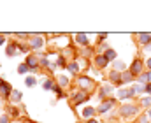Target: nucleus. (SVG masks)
<instances>
[{
    "mask_svg": "<svg viewBox=\"0 0 151 123\" xmlns=\"http://www.w3.org/2000/svg\"><path fill=\"white\" fill-rule=\"evenodd\" d=\"M58 64H60V65H65V58L60 56V58H58Z\"/></svg>",
    "mask_w": 151,
    "mask_h": 123,
    "instance_id": "c756f323",
    "label": "nucleus"
},
{
    "mask_svg": "<svg viewBox=\"0 0 151 123\" xmlns=\"http://www.w3.org/2000/svg\"><path fill=\"white\" fill-rule=\"evenodd\" d=\"M113 104H114V98H109V100H104L102 104H100V107H98V113H107L111 107H113Z\"/></svg>",
    "mask_w": 151,
    "mask_h": 123,
    "instance_id": "20e7f679",
    "label": "nucleus"
},
{
    "mask_svg": "<svg viewBox=\"0 0 151 123\" xmlns=\"http://www.w3.org/2000/svg\"><path fill=\"white\" fill-rule=\"evenodd\" d=\"M84 55H86V56H90V55H92V49H90V48H86V49H84Z\"/></svg>",
    "mask_w": 151,
    "mask_h": 123,
    "instance_id": "2f4dec72",
    "label": "nucleus"
},
{
    "mask_svg": "<svg viewBox=\"0 0 151 123\" xmlns=\"http://www.w3.org/2000/svg\"><path fill=\"white\" fill-rule=\"evenodd\" d=\"M137 39H139V42L144 44V46L151 44V33H137Z\"/></svg>",
    "mask_w": 151,
    "mask_h": 123,
    "instance_id": "423d86ee",
    "label": "nucleus"
},
{
    "mask_svg": "<svg viewBox=\"0 0 151 123\" xmlns=\"http://www.w3.org/2000/svg\"><path fill=\"white\" fill-rule=\"evenodd\" d=\"M0 44H4V37L2 35H0Z\"/></svg>",
    "mask_w": 151,
    "mask_h": 123,
    "instance_id": "f704fd0d",
    "label": "nucleus"
},
{
    "mask_svg": "<svg viewBox=\"0 0 151 123\" xmlns=\"http://www.w3.org/2000/svg\"><path fill=\"white\" fill-rule=\"evenodd\" d=\"M11 98H12V102H19V100H21V92L14 90V92H12V97H11Z\"/></svg>",
    "mask_w": 151,
    "mask_h": 123,
    "instance_id": "412c9836",
    "label": "nucleus"
},
{
    "mask_svg": "<svg viewBox=\"0 0 151 123\" xmlns=\"http://www.w3.org/2000/svg\"><path fill=\"white\" fill-rule=\"evenodd\" d=\"M25 64L30 67V70H32V72H37V69H39V60H37V56H35V55H28V58H27Z\"/></svg>",
    "mask_w": 151,
    "mask_h": 123,
    "instance_id": "f03ea898",
    "label": "nucleus"
},
{
    "mask_svg": "<svg viewBox=\"0 0 151 123\" xmlns=\"http://www.w3.org/2000/svg\"><path fill=\"white\" fill-rule=\"evenodd\" d=\"M28 70H30V67H28L27 64H21V65L18 67V72H19V74H27Z\"/></svg>",
    "mask_w": 151,
    "mask_h": 123,
    "instance_id": "6ab92c4d",
    "label": "nucleus"
},
{
    "mask_svg": "<svg viewBox=\"0 0 151 123\" xmlns=\"http://www.w3.org/2000/svg\"><path fill=\"white\" fill-rule=\"evenodd\" d=\"M149 104H151V97H144V98H142V106H146V107H148Z\"/></svg>",
    "mask_w": 151,
    "mask_h": 123,
    "instance_id": "cd10ccee",
    "label": "nucleus"
},
{
    "mask_svg": "<svg viewBox=\"0 0 151 123\" xmlns=\"http://www.w3.org/2000/svg\"><path fill=\"white\" fill-rule=\"evenodd\" d=\"M53 92H55L58 97H63V95H61V88H60V86H56V85H55V86H53Z\"/></svg>",
    "mask_w": 151,
    "mask_h": 123,
    "instance_id": "bb28decb",
    "label": "nucleus"
},
{
    "mask_svg": "<svg viewBox=\"0 0 151 123\" xmlns=\"http://www.w3.org/2000/svg\"><path fill=\"white\" fill-rule=\"evenodd\" d=\"M0 123H9V116H7V114H4L2 118H0Z\"/></svg>",
    "mask_w": 151,
    "mask_h": 123,
    "instance_id": "c85d7f7f",
    "label": "nucleus"
},
{
    "mask_svg": "<svg viewBox=\"0 0 151 123\" xmlns=\"http://www.w3.org/2000/svg\"><path fill=\"white\" fill-rule=\"evenodd\" d=\"M134 79V76L130 74V70L128 72H121V83H125V81H132Z\"/></svg>",
    "mask_w": 151,
    "mask_h": 123,
    "instance_id": "f3484780",
    "label": "nucleus"
},
{
    "mask_svg": "<svg viewBox=\"0 0 151 123\" xmlns=\"http://www.w3.org/2000/svg\"><path fill=\"white\" fill-rule=\"evenodd\" d=\"M149 116H151V109H149Z\"/></svg>",
    "mask_w": 151,
    "mask_h": 123,
    "instance_id": "4c0bfd02",
    "label": "nucleus"
},
{
    "mask_svg": "<svg viewBox=\"0 0 151 123\" xmlns=\"http://www.w3.org/2000/svg\"><path fill=\"white\" fill-rule=\"evenodd\" d=\"M137 107L134 106V104H125V106H121V109H120V114L121 116H134V114H137Z\"/></svg>",
    "mask_w": 151,
    "mask_h": 123,
    "instance_id": "f257e3e1",
    "label": "nucleus"
},
{
    "mask_svg": "<svg viewBox=\"0 0 151 123\" xmlns=\"http://www.w3.org/2000/svg\"><path fill=\"white\" fill-rule=\"evenodd\" d=\"M134 95H135L134 88H128V90H120V92H118V97H120V98H130V97H134Z\"/></svg>",
    "mask_w": 151,
    "mask_h": 123,
    "instance_id": "0eeeda50",
    "label": "nucleus"
},
{
    "mask_svg": "<svg viewBox=\"0 0 151 123\" xmlns=\"http://www.w3.org/2000/svg\"><path fill=\"white\" fill-rule=\"evenodd\" d=\"M77 69H79V67H77L76 62H72V64L69 65V70H70V72H77Z\"/></svg>",
    "mask_w": 151,
    "mask_h": 123,
    "instance_id": "a878e982",
    "label": "nucleus"
},
{
    "mask_svg": "<svg viewBox=\"0 0 151 123\" xmlns=\"http://www.w3.org/2000/svg\"><path fill=\"white\" fill-rule=\"evenodd\" d=\"M111 90H113L111 86H104V88L100 90V98H105V95H109V93H111Z\"/></svg>",
    "mask_w": 151,
    "mask_h": 123,
    "instance_id": "a211bd4d",
    "label": "nucleus"
},
{
    "mask_svg": "<svg viewBox=\"0 0 151 123\" xmlns=\"http://www.w3.org/2000/svg\"><path fill=\"white\" fill-rule=\"evenodd\" d=\"M25 83H27V86H28V88H32V86L35 85V79H33V77H27Z\"/></svg>",
    "mask_w": 151,
    "mask_h": 123,
    "instance_id": "393cba45",
    "label": "nucleus"
},
{
    "mask_svg": "<svg viewBox=\"0 0 151 123\" xmlns=\"http://www.w3.org/2000/svg\"><path fill=\"white\" fill-rule=\"evenodd\" d=\"M146 92H148V93L151 95V83H149V85H146Z\"/></svg>",
    "mask_w": 151,
    "mask_h": 123,
    "instance_id": "473e14b6",
    "label": "nucleus"
},
{
    "mask_svg": "<svg viewBox=\"0 0 151 123\" xmlns=\"http://www.w3.org/2000/svg\"><path fill=\"white\" fill-rule=\"evenodd\" d=\"M148 67H149V69H151V58H149V60H148Z\"/></svg>",
    "mask_w": 151,
    "mask_h": 123,
    "instance_id": "72a5a7b5",
    "label": "nucleus"
},
{
    "mask_svg": "<svg viewBox=\"0 0 151 123\" xmlns=\"http://www.w3.org/2000/svg\"><path fill=\"white\" fill-rule=\"evenodd\" d=\"M58 81H60V83H58L60 86H67V85H69V77H65V76H60Z\"/></svg>",
    "mask_w": 151,
    "mask_h": 123,
    "instance_id": "5701e85b",
    "label": "nucleus"
},
{
    "mask_svg": "<svg viewBox=\"0 0 151 123\" xmlns=\"http://www.w3.org/2000/svg\"><path fill=\"white\" fill-rule=\"evenodd\" d=\"M130 74L132 76H141L142 74V62L141 60H134V64L130 65Z\"/></svg>",
    "mask_w": 151,
    "mask_h": 123,
    "instance_id": "7ed1b4c3",
    "label": "nucleus"
},
{
    "mask_svg": "<svg viewBox=\"0 0 151 123\" xmlns=\"http://www.w3.org/2000/svg\"><path fill=\"white\" fill-rule=\"evenodd\" d=\"M0 90H2V93H4L5 97H9V95H12V92H14V90L11 88V85H9V83H4L2 86H0Z\"/></svg>",
    "mask_w": 151,
    "mask_h": 123,
    "instance_id": "f8f14e48",
    "label": "nucleus"
},
{
    "mask_svg": "<svg viewBox=\"0 0 151 123\" xmlns=\"http://www.w3.org/2000/svg\"><path fill=\"white\" fill-rule=\"evenodd\" d=\"M93 113H95L93 107H84V109H83V116H84V118H92Z\"/></svg>",
    "mask_w": 151,
    "mask_h": 123,
    "instance_id": "dca6fc26",
    "label": "nucleus"
},
{
    "mask_svg": "<svg viewBox=\"0 0 151 123\" xmlns=\"http://www.w3.org/2000/svg\"><path fill=\"white\" fill-rule=\"evenodd\" d=\"M86 100H88V97H86V93H84V92L76 93V95H74V98H72L74 104H83V102H86Z\"/></svg>",
    "mask_w": 151,
    "mask_h": 123,
    "instance_id": "39448f33",
    "label": "nucleus"
},
{
    "mask_svg": "<svg viewBox=\"0 0 151 123\" xmlns=\"http://www.w3.org/2000/svg\"><path fill=\"white\" fill-rule=\"evenodd\" d=\"M4 83H5V81H4V79H0V86H2V85H4Z\"/></svg>",
    "mask_w": 151,
    "mask_h": 123,
    "instance_id": "e433bc0d",
    "label": "nucleus"
},
{
    "mask_svg": "<svg viewBox=\"0 0 151 123\" xmlns=\"http://www.w3.org/2000/svg\"><path fill=\"white\" fill-rule=\"evenodd\" d=\"M134 92H135V93H142V92H146V86H144V85H135V86H134Z\"/></svg>",
    "mask_w": 151,
    "mask_h": 123,
    "instance_id": "b1692460",
    "label": "nucleus"
},
{
    "mask_svg": "<svg viewBox=\"0 0 151 123\" xmlns=\"http://www.w3.org/2000/svg\"><path fill=\"white\" fill-rule=\"evenodd\" d=\"M95 62H97V65H98L100 69L107 67V64H109V62L105 60V56H104V55H97V56H95Z\"/></svg>",
    "mask_w": 151,
    "mask_h": 123,
    "instance_id": "1a4fd4ad",
    "label": "nucleus"
},
{
    "mask_svg": "<svg viewBox=\"0 0 151 123\" xmlns=\"http://www.w3.org/2000/svg\"><path fill=\"white\" fill-rule=\"evenodd\" d=\"M111 81H114L116 85H123V83H121V72L113 70V72H111Z\"/></svg>",
    "mask_w": 151,
    "mask_h": 123,
    "instance_id": "4468645a",
    "label": "nucleus"
},
{
    "mask_svg": "<svg viewBox=\"0 0 151 123\" xmlns=\"http://www.w3.org/2000/svg\"><path fill=\"white\" fill-rule=\"evenodd\" d=\"M139 123H149V121H148V116H142V118L139 120Z\"/></svg>",
    "mask_w": 151,
    "mask_h": 123,
    "instance_id": "7c9ffc66",
    "label": "nucleus"
},
{
    "mask_svg": "<svg viewBox=\"0 0 151 123\" xmlns=\"http://www.w3.org/2000/svg\"><path fill=\"white\" fill-rule=\"evenodd\" d=\"M88 123H98V121H97V120H90Z\"/></svg>",
    "mask_w": 151,
    "mask_h": 123,
    "instance_id": "c9c22d12",
    "label": "nucleus"
},
{
    "mask_svg": "<svg viewBox=\"0 0 151 123\" xmlns=\"http://www.w3.org/2000/svg\"><path fill=\"white\" fill-rule=\"evenodd\" d=\"M79 85L83 88H93V81L88 79V77H79Z\"/></svg>",
    "mask_w": 151,
    "mask_h": 123,
    "instance_id": "9d476101",
    "label": "nucleus"
},
{
    "mask_svg": "<svg viewBox=\"0 0 151 123\" xmlns=\"http://www.w3.org/2000/svg\"><path fill=\"white\" fill-rule=\"evenodd\" d=\"M16 48H18V44H9V46H7V55H9V56H14Z\"/></svg>",
    "mask_w": 151,
    "mask_h": 123,
    "instance_id": "aec40b11",
    "label": "nucleus"
},
{
    "mask_svg": "<svg viewBox=\"0 0 151 123\" xmlns=\"http://www.w3.org/2000/svg\"><path fill=\"white\" fill-rule=\"evenodd\" d=\"M104 56H105V60H107V62H111V60H116V51H114V49H105Z\"/></svg>",
    "mask_w": 151,
    "mask_h": 123,
    "instance_id": "2eb2a0df",
    "label": "nucleus"
},
{
    "mask_svg": "<svg viewBox=\"0 0 151 123\" xmlns=\"http://www.w3.org/2000/svg\"><path fill=\"white\" fill-rule=\"evenodd\" d=\"M53 81L51 79H48V81H44V85H42V88H44V90H53Z\"/></svg>",
    "mask_w": 151,
    "mask_h": 123,
    "instance_id": "4be33fe9",
    "label": "nucleus"
},
{
    "mask_svg": "<svg viewBox=\"0 0 151 123\" xmlns=\"http://www.w3.org/2000/svg\"><path fill=\"white\" fill-rule=\"evenodd\" d=\"M42 44H44V40H42V37H40V35H39V37H33V39L30 40V46H32L33 49H39Z\"/></svg>",
    "mask_w": 151,
    "mask_h": 123,
    "instance_id": "6e6552de",
    "label": "nucleus"
},
{
    "mask_svg": "<svg viewBox=\"0 0 151 123\" xmlns=\"http://www.w3.org/2000/svg\"><path fill=\"white\" fill-rule=\"evenodd\" d=\"M139 81H141V83H151V70L149 72H142L141 76H139Z\"/></svg>",
    "mask_w": 151,
    "mask_h": 123,
    "instance_id": "ddd939ff",
    "label": "nucleus"
},
{
    "mask_svg": "<svg viewBox=\"0 0 151 123\" xmlns=\"http://www.w3.org/2000/svg\"><path fill=\"white\" fill-rule=\"evenodd\" d=\"M76 40H77V44H81V46H88V37H86L84 33H77Z\"/></svg>",
    "mask_w": 151,
    "mask_h": 123,
    "instance_id": "9b49d317",
    "label": "nucleus"
}]
</instances>
